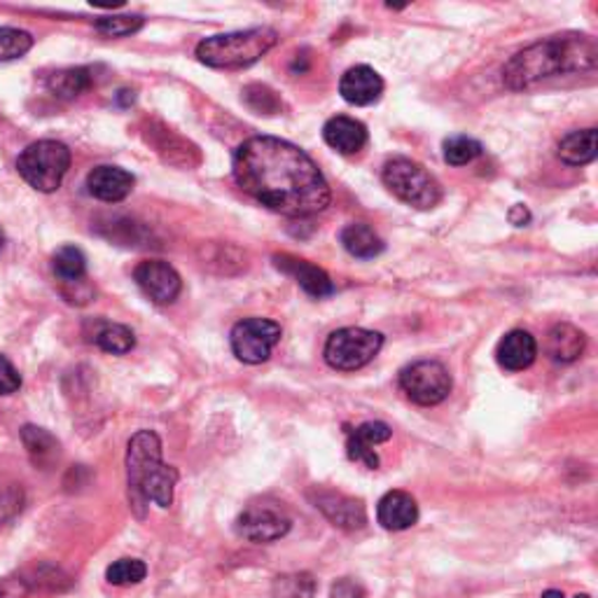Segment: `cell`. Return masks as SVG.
I'll list each match as a JSON object with an SVG mask.
<instances>
[{"label":"cell","instance_id":"9a60e30c","mask_svg":"<svg viewBox=\"0 0 598 598\" xmlns=\"http://www.w3.org/2000/svg\"><path fill=\"white\" fill-rule=\"evenodd\" d=\"M136 186V178L129 171L120 169V166H110L101 164L96 169L89 171L87 176V190L98 202L106 204H118L124 202V199L131 194Z\"/></svg>","mask_w":598,"mask_h":598},{"label":"cell","instance_id":"e0dca14e","mask_svg":"<svg viewBox=\"0 0 598 598\" xmlns=\"http://www.w3.org/2000/svg\"><path fill=\"white\" fill-rule=\"evenodd\" d=\"M538 358V342L526 330H512L498 342L495 360L507 372H524Z\"/></svg>","mask_w":598,"mask_h":598},{"label":"cell","instance_id":"cb8c5ba5","mask_svg":"<svg viewBox=\"0 0 598 598\" xmlns=\"http://www.w3.org/2000/svg\"><path fill=\"white\" fill-rule=\"evenodd\" d=\"M559 157L569 166H585L596 159V129L571 131L559 143Z\"/></svg>","mask_w":598,"mask_h":598},{"label":"cell","instance_id":"44dd1931","mask_svg":"<svg viewBox=\"0 0 598 598\" xmlns=\"http://www.w3.org/2000/svg\"><path fill=\"white\" fill-rule=\"evenodd\" d=\"M22 442L31 463L40 470L55 468V463L61 456V444L59 440L49 433L45 428L38 426H24L22 428Z\"/></svg>","mask_w":598,"mask_h":598},{"label":"cell","instance_id":"2e32d148","mask_svg":"<svg viewBox=\"0 0 598 598\" xmlns=\"http://www.w3.org/2000/svg\"><path fill=\"white\" fill-rule=\"evenodd\" d=\"M339 94L351 106H372L384 94V80L372 65H354L342 75Z\"/></svg>","mask_w":598,"mask_h":598},{"label":"cell","instance_id":"8992f818","mask_svg":"<svg viewBox=\"0 0 598 598\" xmlns=\"http://www.w3.org/2000/svg\"><path fill=\"white\" fill-rule=\"evenodd\" d=\"M71 169V150L59 141L31 143L16 159V171L38 192H57Z\"/></svg>","mask_w":598,"mask_h":598},{"label":"cell","instance_id":"d4e9b609","mask_svg":"<svg viewBox=\"0 0 598 598\" xmlns=\"http://www.w3.org/2000/svg\"><path fill=\"white\" fill-rule=\"evenodd\" d=\"M101 351L112 356H124L136 346V335L127 325L120 323H98L94 327V335L89 337Z\"/></svg>","mask_w":598,"mask_h":598},{"label":"cell","instance_id":"ac0fdd59","mask_svg":"<svg viewBox=\"0 0 598 598\" xmlns=\"http://www.w3.org/2000/svg\"><path fill=\"white\" fill-rule=\"evenodd\" d=\"M376 519L386 530H407L419 522V505L407 491H388L376 505Z\"/></svg>","mask_w":598,"mask_h":598},{"label":"cell","instance_id":"60d3db41","mask_svg":"<svg viewBox=\"0 0 598 598\" xmlns=\"http://www.w3.org/2000/svg\"><path fill=\"white\" fill-rule=\"evenodd\" d=\"M573 598H591L589 594H577V596H573Z\"/></svg>","mask_w":598,"mask_h":598},{"label":"cell","instance_id":"f1b7e54d","mask_svg":"<svg viewBox=\"0 0 598 598\" xmlns=\"http://www.w3.org/2000/svg\"><path fill=\"white\" fill-rule=\"evenodd\" d=\"M31 47H33L31 33L10 28V26H0V63L26 57L31 52Z\"/></svg>","mask_w":598,"mask_h":598},{"label":"cell","instance_id":"836d02e7","mask_svg":"<svg viewBox=\"0 0 598 598\" xmlns=\"http://www.w3.org/2000/svg\"><path fill=\"white\" fill-rule=\"evenodd\" d=\"M22 388V374L14 364L0 356V395H12Z\"/></svg>","mask_w":598,"mask_h":598},{"label":"cell","instance_id":"9c48e42d","mask_svg":"<svg viewBox=\"0 0 598 598\" xmlns=\"http://www.w3.org/2000/svg\"><path fill=\"white\" fill-rule=\"evenodd\" d=\"M452 374L438 360L411 362L400 372V388L411 403L421 407H435L452 393Z\"/></svg>","mask_w":598,"mask_h":598},{"label":"cell","instance_id":"e575fe53","mask_svg":"<svg viewBox=\"0 0 598 598\" xmlns=\"http://www.w3.org/2000/svg\"><path fill=\"white\" fill-rule=\"evenodd\" d=\"M31 594L24 575H10L0 579V598H26Z\"/></svg>","mask_w":598,"mask_h":598},{"label":"cell","instance_id":"30bf717a","mask_svg":"<svg viewBox=\"0 0 598 598\" xmlns=\"http://www.w3.org/2000/svg\"><path fill=\"white\" fill-rule=\"evenodd\" d=\"M284 337V330L270 319H243L231 327V351L246 364L267 362L276 344Z\"/></svg>","mask_w":598,"mask_h":598},{"label":"cell","instance_id":"277c9868","mask_svg":"<svg viewBox=\"0 0 598 598\" xmlns=\"http://www.w3.org/2000/svg\"><path fill=\"white\" fill-rule=\"evenodd\" d=\"M278 43V33L270 26H255L235 33H220L196 45V59L211 69L235 71L253 65Z\"/></svg>","mask_w":598,"mask_h":598},{"label":"cell","instance_id":"8d00e7d4","mask_svg":"<svg viewBox=\"0 0 598 598\" xmlns=\"http://www.w3.org/2000/svg\"><path fill=\"white\" fill-rule=\"evenodd\" d=\"M528 220H530V213H528V208H526V206L517 204V206H514V208L510 211V223H512V225H517V227H526V225H528Z\"/></svg>","mask_w":598,"mask_h":598},{"label":"cell","instance_id":"3957f363","mask_svg":"<svg viewBox=\"0 0 598 598\" xmlns=\"http://www.w3.org/2000/svg\"><path fill=\"white\" fill-rule=\"evenodd\" d=\"M178 470L162 461V440L153 430H139L127 446V487L129 503L143 519L147 503L166 510L174 503Z\"/></svg>","mask_w":598,"mask_h":598},{"label":"cell","instance_id":"4316f807","mask_svg":"<svg viewBox=\"0 0 598 598\" xmlns=\"http://www.w3.org/2000/svg\"><path fill=\"white\" fill-rule=\"evenodd\" d=\"M315 579L311 573L278 575L272 585V598H313Z\"/></svg>","mask_w":598,"mask_h":598},{"label":"cell","instance_id":"4dcf8cb0","mask_svg":"<svg viewBox=\"0 0 598 598\" xmlns=\"http://www.w3.org/2000/svg\"><path fill=\"white\" fill-rule=\"evenodd\" d=\"M145 20L139 14H115V16H101L96 22V31L104 33L108 38H124V36H134L143 28Z\"/></svg>","mask_w":598,"mask_h":598},{"label":"cell","instance_id":"7402d4cb","mask_svg":"<svg viewBox=\"0 0 598 598\" xmlns=\"http://www.w3.org/2000/svg\"><path fill=\"white\" fill-rule=\"evenodd\" d=\"M339 241L344 246V251L358 260H374L376 255L384 253V248H386L376 231L364 223L346 225L342 229Z\"/></svg>","mask_w":598,"mask_h":598},{"label":"cell","instance_id":"4fadbf2b","mask_svg":"<svg viewBox=\"0 0 598 598\" xmlns=\"http://www.w3.org/2000/svg\"><path fill=\"white\" fill-rule=\"evenodd\" d=\"M391 438H393L391 426L381 423V421H368V423H360L358 428H348L346 430V454L351 461L362 463L364 468L376 470L379 454L374 452V446L388 442Z\"/></svg>","mask_w":598,"mask_h":598},{"label":"cell","instance_id":"5bb4252c","mask_svg":"<svg viewBox=\"0 0 598 598\" xmlns=\"http://www.w3.org/2000/svg\"><path fill=\"white\" fill-rule=\"evenodd\" d=\"M274 264L278 272H284L290 278H295V284L315 299H323V297H330L332 292H335V284H332V278L321 267L311 264L309 260L280 253V255H274Z\"/></svg>","mask_w":598,"mask_h":598},{"label":"cell","instance_id":"d6a6232c","mask_svg":"<svg viewBox=\"0 0 598 598\" xmlns=\"http://www.w3.org/2000/svg\"><path fill=\"white\" fill-rule=\"evenodd\" d=\"M24 507V489L20 485L0 487V526L12 522Z\"/></svg>","mask_w":598,"mask_h":598},{"label":"cell","instance_id":"ba28073f","mask_svg":"<svg viewBox=\"0 0 598 598\" xmlns=\"http://www.w3.org/2000/svg\"><path fill=\"white\" fill-rule=\"evenodd\" d=\"M290 528V514L284 505L272 501V498H260V501L248 503L237 519V534L243 540L258 545L276 542L288 536Z\"/></svg>","mask_w":598,"mask_h":598},{"label":"cell","instance_id":"83f0119b","mask_svg":"<svg viewBox=\"0 0 598 598\" xmlns=\"http://www.w3.org/2000/svg\"><path fill=\"white\" fill-rule=\"evenodd\" d=\"M147 577V566L141 559H118L110 563L106 571V579L115 587H131L139 585Z\"/></svg>","mask_w":598,"mask_h":598},{"label":"cell","instance_id":"1f68e13d","mask_svg":"<svg viewBox=\"0 0 598 598\" xmlns=\"http://www.w3.org/2000/svg\"><path fill=\"white\" fill-rule=\"evenodd\" d=\"M243 101L246 106L260 112V115H276L284 104H280V98L274 89H270L267 85H251L243 89Z\"/></svg>","mask_w":598,"mask_h":598},{"label":"cell","instance_id":"5b68a950","mask_svg":"<svg viewBox=\"0 0 598 598\" xmlns=\"http://www.w3.org/2000/svg\"><path fill=\"white\" fill-rule=\"evenodd\" d=\"M381 178H384V186L407 206L428 211L442 202V188L438 178L426 166L409 157L388 159Z\"/></svg>","mask_w":598,"mask_h":598},{"label":"cell","instance_id":"ffe728a7","mask_svg":"<svg viewBox=\"0 0 598 598\" xmlns=\"http://www.w3.org/2000/svg\"><path fill=\"white\" fill-rule=\"evenodd\" d=\"M585 348H587L585 332L577 330L571 323H557L550 332H547L545 354L554 362H561V364L575 362L577 358H583Z\"/></svg>","mask_w":598,"mask_h":598},{"label":"cell","instance_id":"d6986e66","mask_svg":"<svg viewBox=\"0 0 598 598\" xmlns=\"http://www.w3.org/2000/svg\"><path fill=\"white\" fill-rule=\"evenodd\" d=\"M323 139L339 155H356L368 145V127L354 118H346V115H337L325 122Z\"/></svg>","mask_w":598,"mask_h":598},{"label":"cell","instance_id":"6da1fadb","mask_svg":"<svg viewBox=\"0 0 598 598\" xmlns=\"http://www.w3.org/2000/svg\"><path fill=\"white\" fill-rule=\"evenodd\" d=\"M231 169L246 194L288 218L319 215L332 202V190L319 164L284 139L253 136L243 141Z\"/></svg>","mask_w":598,"mask_h":598},{"label":"cell","instance_id":"7a4b0ae2","mask_svg":"<svg viewBox=\"0 0 598 598\" xmlns=\"http://www.w3.org/2000/svg\"><path fill=\"white\" fill-rule=\"evenodd\" d=\"M598 61V45L585 33H563L545 38L514 55L503 69V82L512 92H522L542 80L569 73L594 71Z\"/></svg>","mask_w":598,"mask_h":598},{"label":"cell","instance_id":"7c38bea8","mask_svg":"<svg viewBox=\"0 0 598 598\" xmlns=\"http://www.w3.org/2000/svg\"><path fill=\"white\" fill-rule=\"evenodd\" d=\"M313 505L319 507L325 517L344 530H360L368 524V512H364L362 501L339 491L330 489H313L311 493Z\"/></svg>","mask_w":598,"mask_h":598},{"label":"cell","instance_id":"603a6c76","mask_svg":"<svg viewBox=\"0 0 598 598\" xmlns=\"http://www.w3.org/2000/svg\"><path fill=\"white\" fill-rule=\"evenodd\" d=\"M94 82V75L89 69H63L55 71L47 77V89L52 96L61 98V101H73V98L85 94Z\"/></svg>","mask_w":598,"mask_h":598},{"label":"cell","instance_id":"52a82bcc","mask_svg":"<svg viewBox=\"0 0 598 598\" xmlns=\"http://www.w3.org/2000/svg\"><path fill=\"white\" fill-rule=\"evenodd\" d=\"M384 346V335L364 327H342L325 342V362L332 370L356 372L370 364Z\"/></svg>","mask_w":598,"mask_h":598},{"label":"cell","instance_id":"484cf974","mask_svg":"<svg viewBox=\"0 0 598 598\" xmlns=\"http://www.w3.org/2000/svg\"><path fill=\"white\" fill-rule=\"evenodd\" d=\"M55 276L63 284H82L87 276V258L75 246H63L52 258Z\"/></svg>","mask_w":598,"mask_h":598},{"label":"cell","instance_id":"f546056e","mask_svg":"<svg viewBox=\"0 0 598 598\" xmlns=\"http://www.w3.org/2000/svg\"><path fill=\"white\" fill-rule=\"evenodd\" d=\"M442 150H444V162L446 164L465 166V164L475 162L485 147H481V143L470 139V136H452V139L444 141Z\"/></svg>","mask_w":598,"mask_h":598},{"label":"cell","instance_id":"f35d334b","mask_svg":"<svg viewBox=\"0 0 598 598\" xmlns=\"http://www.w3.org/2000/svg\"><path fill=\"white\" fill-rule=\"evenodd\" d=\"M542 598H566V596H563V591H559V589H547L542 594Z\"/></svg>","mask_w":598,"mask_h":598},{"label":"cell","instance_id":"8fae6325","mask_svg":"<svg viewBox=\"0 0 598 598\" xmlns=\"http://www.w3.org/2000/svg\"><path fill=\"white\" fill-rule=\"evenodd\" d=\"M134 280L150 302H155L159 307L174 304L182 290L180 274L171 267L169 262H164V260L141 262L134 270Z\"/></svg>","mask_w":598,"mask_h":598},{"label":"cell","instance_id":"74e56055","mask_svg":"<svg viewBox=\"0 0 598 598\" xmlns=\"http://www.w3.org/2000/svg\"><path fill=\"white\" fill-rule=\"evenodd\" d=\"M115 98H118V104H120L122 108H129V106H134L136 94H134V92H129V89H120L118 96H115Z\"/></svg>","mask_w":598,"mask_h":598},{"label":"cell","instance_id":"ab89813d","mask_svg":"<svg viewBox=\"0 0 598 598\" xmlns=\"http://www.w3.org/2000/svg\"><path fill=\"white\" fill-rule=\"evenodd\" d=\"M3 248H5V231L0 229V251H3Z\"/></svg>","mask_w":598,"mask_h":598},{"label":"cell","instance_id":"d590c367","mask_svg":"<svg viewBox=\"0 0 598 598\" xmlns=\"http://www.w3.org/2000/svg\"><path fill=\"white\" fill-rule=\"evenodd\" d=\"M330 598H364V587L354 577H342L332 585Z\"/></svg>","mask_w":598,"mask_h":598}]
</instances>
